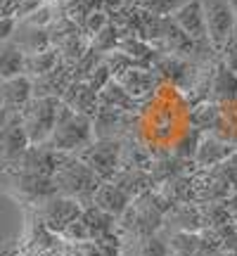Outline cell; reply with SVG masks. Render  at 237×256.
<instances>
[{
	"label": "cell",
	"instance_id": "6da1fadb",
	"mask_svg": "<svg viewBox=\"0 0 237 256\" xmlns=\"http://www.w3.org/2000/svg\"><path fill=\"white\" fill-rule=\"evenodd\" d=\"M92 142H95V119L74 112L72 107H66L62 102L60 114H57L55 133L50 136L48 145L57 152H64V154H74V152L81 154Z\"/></svg>",
	"mask_w": 237,
	"mask_h": 256
},
{
	"label": "cell",
	"instance_id": "7a4b0ae2",
	"mask_svg": "<svg viewBox=\"0 0 237 256\" xmlns=\"http://www.w3.org/2000/svg\"><path fill=\"white\" fill-rule=\"evenodd\" d=\"M55 183L60 194L74 197L81 204H92V197H95L98 188L102 185V178L86 162H81L78 156H72L60 168V174L55 176Z\"/></svg>",
	"mask_w": 237,
	"mask_h": 256
},
{
	"label": "cell",
	"instance_id": "3957f363",
	"mask_svg": "<svg viewBox=\"0 0 237 256\" xmlns=\"http://www.w3.org/2000/svg\"><path fill=\"white\" fill-rule=\"evenodd\" d=\"M60 104H62L60 98H34L24 110L19 112L22 121H24V128H26V133L34 145L48 142L50 136L55 133Z\"/></svg>",
	"mask_w": 237,
	"mask_h": 256
},
{
	"label": "cell",
	"instance_id": "277c9868",
	"mask_svg": "<svg viewBox=\"0 0 237 256\" xmlns=\"http://www.w3.org/2000/svg\"><path fill=\"white\" fill-rule=\"evenodd\" d=\"M211 48L220 52L237 31V10L230 0H202Z\"/></svg>",
	"mask_w": 237,
	"mask_h": 256
},
{
	"label": "cell",
	"instance_id": "5b68a950",
	"mask_svg": "<svg viewBox=\"0 0 237 256\" xmlns=\"http://www.w3.org/2000/svg\"><path fill=\"white\" fill-rule=\"evenodd\" d=\"M121 154H124L121 140L98 138L92 145H88L78 154V159L90 166L102 180H114V176L118 174V166H121Z\"/></svg>",
	"mask_w": 237,
	"mask_h": 256
},
{
	"label": "cell",
	"instance_id": "8992f818",
	"mask_svg": "<svg viewBox=\"0 0 237 256\" xmlns=\"http://www.w3.org/2000/svg\"><path fill=\"white\" fill-rule=\"evenodd\" d=\"M83 216V204L66 194H55L40 204V223H46L52 232L62 235L64 228Z\"/></svg>",
	"mask_w": 237,
	"mask_h": 256
},
{
	"label": "cell",
	"instance_id": "52a82bcc",
	"mask_svg": "<svg viewBox=\"0 0 237 256\" xmlns=\"http://www.w3.org/2000/svg\"><path fill=\"white\" fill-rule=\"evenodd\" d=\"M69 159H72V154L57 152V150H52L48 142H43V145H31L26 150V154L19 159V171L55 178V176L60 174V168H62Z\"/></svg>",
	"mask_w": 237,
	"mask_h": 256
},
{
	"label": "cell",
	"instance_id": "ba28073f",
	"mask_svg": "<svg viewBox=\"0 0 237 256\" xmlns=\"http://www.w3.org/2000/svg\"><path fill=\"white\" fill-rule=\"evenodd\" d=\"M34 145L28 138L22 114H5V124H2V138H0V147H2V159L12 164L26 154V150Z\"/></svg>",
	"mask_w": 237,
	"mask_h": 256
},
{
	"label": "cell",
	"instance_id": "9c48e42d",
	"mask_svg": "<svg viewBox=\"0 0 237 256\" xmlns=\"http://www.w3.org/2000/svg\"><path fill=\"white\" fill-rule=\"evenodd\" d=\"M171 17L194 43H202V46L209 43V28H206V14H204L202 0H188L182 8L176 10Z\"/></svg>",
	"mask_w": 237,
	"mask_h": 256
},
{
	"label": "cell",
	"instance_id": "30bf717a",
	"mask_svg": "<svg viewBox=\"0 0 237 256\" xmlns=\"http://www.w3.org/2000/svg\"><path fill=\"white\" fill-rule=\"evenodd\" d=\"M14 190H17V197L26 202H48L50 197L60 194L57 190L55 178L50 176H38V174H26V171H17L14 176Z\"/></svg>",
	"mask_w": 237,
	"mask_h": 256
},
{
	"label": "cell",
	"instance_id": "8fae6325",
	"mask_svg": "<svg viewBox=\"0 0 237 256\" xmlns=\"http://www.w3.org/2000/svg\"><path fill=\"white\" fill-rule=\"evenodd\" d=\"M31 100H34V78L28 74L2 81V110H5V114H19Z\"/></svg>",
	"mask_w": 237,
	"mask_h": 256
},
{
	"label": "cell",
	"instance_id": "7c38bea8",
	"mask_svg": "<svg viewBox=\"0 0 237 256\" xmlns=\"http://www.w3.org/2000/svg\"><path fill=\"white\" fill-rule=\"evenodd\" d=\"M60 100L66 104V107H72L74 112H78V114H86V116H98V112H100V95L92 90L88 83L83 81H74L64 95Z\"/></svg>",
	"mask_w": 237,
	"mask_h": 256
},
{
	"label": "cell",
	"instance_id": "4fadbf2b",
	"mask_svg": "<svg viewBox=\"0 0 237 256\" xmlns=\"http://www.w3.org/2000/svg\"><path fill=\"white\" fill-rule=\"evenodd\" d=\"M130 202L133 200H130L114 180H102V185L98 188L95 197H92V204H98L102 211L112 214L114 218H121V216L126 214L128 206H130Z\"/></svg>",
	"mask_w": 237,
	"mask_h": 256
},
{
	"label": "cell",
	"instance_id": "5bb4252c",
	"mask_svg": "<svg viewBox=\"0 0 237 256\" xmlns=\"http://www.w3.org/2000/svg\"><path fill=\"white\" fill-rule=\"evenodd\" d=\"M156 76H159V72H156L154 66H133V69H128V72L121 74L116 81L121 83L136 100H142L145 95H150V92L154 90Z\"/></svg>",
	"mask_w": 237,
	"mask_h": 256
},
{
	"label": "cell",
	"instance_id": "9a60e30c",
	"mask_svg": "<svg viewBox=\"0 0 237 256\" xmlns=\"http://www.w3.org/2000/svg\"><path fill=\"white\" fill-rule=\"evenodd\" d=\"M26 55H38V52H46L50 50L52 46V36L48 28H40V26H28V24H19L17 28V36L12 38Z\"/></svg>",
	"mask_w": 237,
	"mask_h": 256
},
{
	"label": "cell",
	"instance_id": "2e32d148",
	"mask_svg": "<svg viewBox=\"0 0 237 256\" xmlns=\"http://www.w3.org/2000/svg\"><path fill=\"white\" fill-rule=\"evenodd\" d=\"M235 154V147L228 145V142H223L218 138H202V145L197 150V156H194V162L200 166H218L223 164L226 159Z\"/></svg>",
	"mask_w": 237,
	"mask_h": 256
},
{
	"label": "cell",
	"instance_id": "e0dca14e",
	"mask_svg": "<svg viewBox=\"0 0 237 256\" xmlns=\"http://www.w3.org/2000/svg\"><path fill=\"white\" fill-rule=\"evenodd\" d=\"M211 95H214V100L220 102H232L237 98V72L226 66L223 60L211 76Z\"/></svg>",
	"mask_w": 237,
	"mask_h": 256
},
{
	"label": "cell",
	"instance_id": "ac0fdd59",
	"mask_svg": "<svg viewBox=\"0 0 237 256\" xmlns=\"http://www.w3.org/2000/svg\"><path fill=\"white\" fill-rule=\"evenodd\" d=\"M26 60L28 55L14 40L2 43V55H0V76L5 78H14V76H24L26 74Z\"/></svg>",
	"mask_w": 237,
	"mask_h": 256
},
{
	"label": "cell",
	"instance_id": "d6986e66",
	"mask_svg": "<svg viewBox=\"0 0 237 256\" xmlns=\"http://www.w3.org/2000/svg\"><path fill=\"white\" fill-rule=\"evenodd\" d=\"M138 100L114 78V81L100 92V110H118V112H136Z\"/></svg>",
	"mask_w": 237,
	"mask_h": 256
},
{
	"label": "cell",
	"instance_id": "ffe728a7",
	"mask_svg": "<svg viewBox=\"0 0 237 256\" xmlns=\"http://www.w3.org/2000/svg\"><path fill=\"white\" fill-rule=\"evenodd\" d=\"M154 69L159 72V76H166L174 86H185V81H188V76H190V72H192V66L185 62L182 57L171 55V52L156 57Z\"/></svg>",
	"mask_w": 237,
	"mask_h": 256
},
{
	"label": "cell",
	"instance_id": "44dd1931",
	"mask_svg": "<svg viewBox=\"0 0 237 256\" xmlns=\"http://www.w3.org/2000/svg\"><path fill=\"white\" fill-rule=\"evenodd\" d=\"M83 220L88 223L92 240H100V238H112L116 218L112 214H107V211H102L98 204H86L83 206Z\"/></svg>",
	"mask_w": 237,
	"mask_h": 256
},
{
	"label": "cell",
	"instance_id": "7402d4cb",
	"mask_svg": "<svg viewBox=\"0 0 237 256\" xmlns=\"http://www.w3.org/2000/svg\"><path fill=\"white\" fill-rule=\"evenodd\" d=\"M124 36H126V34H124V28L118 26V24H114V22H110L102 31H98V34L90 38V48L92 50H98L100 55H110V52L118 50Z\"/></svg>",
	"mask_w": 237,
	"mask_h": 256
},
{
	"label": "cell",
	"instance_id": "603a6c76",
	"mask_svg": "<svg viewBox=\"0 0 237 256\" xmlns=\"http://www.w3.org/2000/svg\"><path fill=\"white\" fill-rule=\"evenodd\" d=\"M62 62V52L60 48H50L46 52H38V55H28L26 60V74L31 78H38V76H46L52 69H57V64Z\"/></svg>",
	"mask_w": 237,
	"mask_h": 256
},
{
	"label": "cell",
	"instance_id": "cb8c5ba5",
	"mask_svg": "<svg viewBox=\"0 0 237 256\" xmlns=\"http://www.w3.org/2000/svg\"><path fill=\"white\" fill-rule=\"evenodd\" d=\"M171 249L176 256H200L202 252V238L197 232H188V230H178L171 240Z\"/></svg>",
	"mask_w": 237,
	"mask_h": 256
},
{
	"label": "cell",
	"instance_id": "d4e9b609",
	"mask_svg": "<svg viewBox=\"0 0 237 256\" xmlns=\"http://www.w3.org/2000/svg\"><path fill=\"white\" fill-rule=\"evenodd\" d=\"M102 60H104V55H100L98 50H92V48H90V50H88V52H86V55H83L81 60L72 66V78H74V81L88 83V78H90L92 72H95V69L102 64Z\"/></svg>",
	"mask_w": 237,
	"mask_h": 256
},
{
	"label": "cell",
	"instance_id": "484cf974",
	"mask_svg": "<svg viewBox=\"0 0 237 256\" xmlns=\"http://www.w3.org/2000/svg\"><path fill=\"white\" fill-rule=\"evenodd\" d=\"M218 121H220V112L216 104L204 102V104H200L197 110L192 112V126L197 130H211V128L218 126Z\"/></svg>",
	"mask_w": 237,
	"mask_h": 256
},
{
	"label": "cell",
	"instance_id": "4316f807",
	"mask_svg": "<svg viewBox=\"0 0 237 256\" xmlns=\"http://www.w3.org/2000/svg\"><path fill=\"white\" fill-rule=\"evenodd\" d=\"M200 145H202V130L190 128V130H185V133H182V138L176 142L174 154L178 156V159H194V156H197Z\"/></svg>",
	"mask_w": 237,
	"mask_h": 256
},
{
	"label": "cell",
	"instance_id": "83f0119b",
	"mask_svg": "<svg viewBox=\"0 0 237 256\" xmlns=\"http://www.w3.org/2000/svg\"><path fill=\"white\" fill-rule=\"evenodd\" d=\"M136 8L147 10L152 14H162V17H171L176 10L182 8L188 0H130Z\"/></svg>",
	"mask_w": 237,
	"mask_h": 256
},
{
	"label": "cell",
	"instance_id": "f1b7e54d",
	"mask_svg": "<svg viewBox=\"0 0 237 256\" xmlns=\"http://www.w3.org/2000/svg\"><path fill=\"white\" fill-rule=\"evenodd\" d=\"M62 238H66L69 242H90L92 235H90V228H88V223L81 218H76L74 223H69L66 228H64Z\"/></svg>",
	"mask_w": 237,
	"mask_h": 256
},
{
	"label": "cell",
	"instance_id": "f546056e",
	"mask_svg": "<svg viewBox=\"0 0 237 256\" xmlns=\"http://www.w3.org/2000/svg\"><path fill=\"white\" fill-rule=\"evenodd\" d=\"M112 81H114V74H112L110 64H107L104 60H102V64L98 66V69H95V72H92L90 78H88V86H90L92 90H95L98 95H100V92L104 90V88H107V86H110Z\"/></svg>",
	"mask_w": 237,
	"mask_h": 256
},
{
	"label": "cell",
	"instance_id": "4dcf8cb0",
	"mask_svg": "<svg viewBox=\"0 0 237 256\" xmlns=\"http://www.w3.org/2000/svg\"><path fill=\"white\" fill-rule=\"evenodd\" d=\"M168 252H171V247L166 244L164 240H159L156 235H150V238L142 240L138 256H168Z\"/></svg>",
	"mask_w": 237,
	"mask_h": 256
},
{
	"label": "cell",
	"instance_id": "1f68e13d",
	"mask_svg": "<svg viewBox=\"0 0 237 256\" xmlns=\"http://www.w3.org/2000/svg\"><path fill=\"white\" fill-rule=\"evenodd\" d=\"M220 60L226 62V66H230L232 72H237V31L228 40V46L220 50Z\"/></svg>",
	"mask_w": 237,
	"mask_h": 256
},
{
	"label": "cell",
	"instance_id": "d6a6232c",
	"mask_svg": "<svg viewBox=\"0 0 237 256\" xmlns=\"http://www.w3.org/2000/svg\"><path fill=\"white\" fill-rule=\"evenodd\" d=\"M19 24H22V22H19L17 17H2V22H0V38H2V43H8V40L14 38Z\"/></svg>",
	"mask_w": 237,
	"mask_h": 256
},
{
	"label": "cell",
	"instance_id": "836d02e7",
	"mask_svg": "<svg viewBox=\"0 0 237 256\" xmlns=\"http://www.w3.org/2000/svg\"><path fill=\"white\" fill-rule=\"evenodd\" d=\"M230 2H232V5H235V10H237V0H230Z\"/></svg>",
	"mask_w": 237,
	"mask_h": 256
}]
</instances>
